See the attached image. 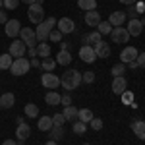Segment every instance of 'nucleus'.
Listing matches in <instances>:
<instances>
[{"mask_svg": "<svg viewBox=\"0 0 145 145\" xmlns=\"http://www.w3.org/2000/svg\"><path fill=\"white\" fill-rule=\"evenodd\" d=\"M60 85H62L68 93L78 89L79 85H81V72H78V70H66V72L62 74V78H60Z\"/></svg>", "mask_w": 145, "mask_h": 145, "instance_id": "f257e3e1", "label": "nucleus"}, {"mask_svg": "<svg viewBox=\"0 0 145 145\" xmlns=\"http://www.w3.org/2000/svg\"><path fill=\"white\" fill-rule=\"evenodd\" d=\"M56 22H58V20H56L54 16H50V18H46V22L37 25V29H35L37 43H46V39H48V35L52 31V27H56Z\"/></svg>", "mask_w": 145, "mask_h": 145, "instance_id": "f03ea898", "label": "nucleus"}, {"mask_svg": "<svg viewBox=\"0 0 145 145\" xmlns=\"http://www.w3.org/2000/svg\"><path fill=\"white\" fill-rule=\"evenodd\" d=\"M29 68H31V62L22 56V58H14V62H12V66H10V72H12V76H25L29 72Z\"/></svg>", "mask_w": 145, "mask_h": 145, "instance_id": "7ed1b4c3", "label": "nucleus"}, {"mask_svg": "<svg viewBox=\"0 0 145 145\" xmlns=\"http://www.w3.org/2000/svg\"><path fill=\"white\" fill-rule=\"evenodd\" d=\"M27 18H29L31 23H37V25L45 22V8H43V4H31L27 8Z\"/></svg>", "mask_w": 145, "mask_h": 145, "instance_id": "20e7f679", "label": "nucleus"}, {"mask_svg": "<svg viewBox=\"0 0 145 145\" xmlns=\"http://www.w3.org/2000/svg\"><path fill=\"white\" fill-rule=\"evenodd\" d=\"M41 83H43V87L54 91V89L60 87V78H58L56 74H52V72H45V74L41 76Z\"/></svg>", "mask_w": 145, "mask_h": 145, "instance_id": "39448f33", "label": "nucleus"}, {"mask_svg": "<svg viewBox=\"0 0 145 145\" xmlns=\"http://www.w3.org/2000/svg\"><path fill=\"white\" fill-rule=\"evenodd\" d=\"M110 39L112 43H118V45H124V43H128L130 41V33L126 31V27H112L110 31Z\"/></svg>", "mask_w": 145, "mask_h": 145, "instance_id": "423d86ee", "label": "nucleus"}, {"mask_svg": "<svg viewBox=\"0 0 145 145\" xmlns=\"http://www.w3.org/2000/svg\"><path fill=\"white\" fill-rule=\"evenodd\" d=\"M56 29L62 35H70V33L76 31V23H74V20H70V18H60L56 22Z\"/></svg>", "mask_w": 145, "mask_h": 145, "instance_id": "0eeeda50", "label": "nucleus"}, {"mask_svg": "<svg viewBox=\"0 0 145 145\" xmlns=\"http://www.w3.org/2000/svg\"><path fill=\"white\" fill-rule=\"evenodd\" d=\"M20 39L25 43V46H37V35H35V29L31 27H22Z\"/></svg>", "mask_w": 145, "mask_h": 145, "instance_id": "6e6552de", "label": "nucleus"}, {"mask_svg": "<svg viewBox=\"0 0 145 145\" xmlns=\"http://www.w3.org/2000/svg\"><path fill=\"white\" fill-rule=\"evenodd\" d=\"M25 43H23L22 39H14V43H10V48H8V52L12 54V58H22L25 54Z\"/></svg>", "mask_w": 145, "mask_h": 145, "instance_id": "1a4fd4ad", "label": "nucleus"}, {"mask_svg": "<svg viewBox=\"0 0 145 145\" xmlns=\"http://www.w3.org/2000/svg\"><path fill=\"white\" fill-rule=\"evenodd\" d=\"M79 58L85 64H93L97 60V54H95V50H93L91 45H81V48H79Z\"/></svg>", "mask_w": 145, "mask_h": 145, "instance_id": "9d476101", "label": "nucleus"}, {"mask_svg": "<svg viewBox=\"0 0 145 145\" xmlns=\"http://www.w3.org/2000/svg\"><path fill=\"white\" fill-rule=\"evenodd\" d=\"M29 135H31V126L29 124H18V128H16V141L18 143H23L25 139H29Z\"/></svg>", "mask_w": 145, "mask_h": 145, "instance_id": "9b49d317", "label": "nucleus"}, {"mask_svg": "<svg viewBox=\"0 0 145 145\" xmlns=\"http://www.w3.org/2000/svg\"><path fill=\"white\" fill-rule=\"evenodd\" d=\"M137 48L135 46H124L122 52H120V62L122 64H130V62H134L135 58H137Z\"/></svg>", "mask_w": 145, "mask_h": 145, "instance_id": "f8f14e48", "label": "nucleus"}, {"mask_svg": "<svg viewBox=\"0 0 145 145\" xmlns=\"http://www.w3.org/2000/svg\"><path fill=\"white\" fill-rule=\"evenodd\" d=\"M126 31L130 33V37H139L141 31H143V23L139 18H135V20H128V27H126Z\"/></svg>", "mask_w": 145, "mask_h": 145, "instance_id": "ddd939ff", "label": "nucleus"}, {"mask_svg": "<svg viewBox=\"0 0 145 145\" xmlns=\"http://www.w3.org/2000/svg\"><path fill=\"white\" fill-rule=\"evenodd\" d=\"M4 31H6L8 37L16 39V37L20 35V31H22V23L18 22V20H8V22H6V27H4Z\"/></svg>", "mask_w": 145, "mask_h": 145, "instance_id": "4468645a", "label": "nucleus"}, {"mask_svg": "<svg viewBox=\"0 0 145 145\" xmlns=\"http://www.w3.org/2000/svg\"><path fill=\"white\" fill-rule=\"evenodd\" d=\"M126 20H128L126 12H112L110 16H108V23H110L112 27H122Z\"/></svg>", "mask_w": 145, "mask_h": 145, "instance_id": "2eb2a0df", "label": "nucleus"}, {"mask_svg": "<svg viewBox=\"0 0 145 145\" xmlns=\"http://www.w3.org/2000/svg\"><path fill=\"white\" fill-rule=\"evenodd\" d=\"M126 87H128V81H126L124 76L112 79V93H114V95H122L124 91H126Z\"/></svg>", "mask_w": 145, "mask_h": 145, "instance_id": "dca6fc26", "label": "nucleus"}, {"mask_svg": "<svg viewBox=\"0 0 145 145\" xmlns=\"http://www.w3.org/2000/svg\"><path fill=\"white\" fill-rule=\"evenodd\" d=\"M93 50H95L97 58H108L110 56V46H108V43H105V41H99L97 45L93 46Z\"/></svg>", "mask_w": 145, "mask_h": 145, "instance_id": "f3484780", "label": "nucleus"}, {"mask_svg": "<svg viewBox=\"0 0 145 145\" xmlns=\"http://www.w3.org/2000/svg\"><path fill=\"white\" fill-rule=\"evenodd\" d=\"M101 22H103V20H101V14L97 10L85 12V25H87V27H97Z\"/></svg>", "mask_w": 145, "mask_h": 145, "instance_id": "a211bd4d", "label": "nucleus"}, {"mask_svg": "<svg viewBox=\"0 0 145 145\" xmlns=\"http://www.w3.org/2000/svg\"><path fill=\"white\" fill-rule=\"evenodd\" d=\"M14 105H16L14 93H2V95H0V108H2V110H8Z\"/></svg>", "mask_w": 145, "mask_h": 145, "instance_id": "6ab92c4d", "label": "nucleus"}, {"mask_svg": "<svg viewBox=\"0 0 145 145\" xmlns=\"http://www.w3.org/2000/svg\"><path fill=\"white\" fill-rule=\"evenodd\" d=\"M101 37H103V35H101L99 31L95 29V31H91V33L83 35V37H81V41H83V45H91V46H95L97 43H99V41H103Z\"/></svg>", "mask_w": 145, "mask_h": 145, "instance_id": "aec40b11", "label": "nucleus"}, {"mask_svg": "<svg viewBox=\"0 0 145 145\" xmlns=\"http://www.w3.org/2000/svg\"><path fill=\"white\" fill-rule=\"evenodd\" d=\"M132 132H134L141 141H145V122L143 120H134V122H132Z\"/></svg>", "mask_w": 145, "mask_h": 145, "instance_id": "412c9836", "label": "nucleus"}, {"mask_svg": "<svg viewBox=\"0 0 145 145\" xmlns=\"http://www.w3.org/2000/svg\"><path fill=\"white\" fill-rule=\"evenodd\" d=\"M37 128H39L41 132H50V130L54 128V124H52V116H41L39 122H37Z\"/></svg>", "mask_w": 145, "mask_h": 145, "instance_id": "4be33fe9", "label": "nucleus"}, {"mask_svg": "<svg viewBox=\"0 0 145 145\" xmlns=\"http://www.w3.org/2000/svg\"><path fill=\"white\" fill-rule=\"evenodd\" d=\"M72 60H74V58L70 54V50H60V52L56 54V64H58V66H68Z\"/></svg>", "mask_w": 145, "mask_h": 145, "instance_id": "5701e85b", "label": "nucleus"}, {"mask_svg": "<svg viewBox=\"0 0 145 145\" xmlns=\"http://www.w3.org/2000/svg\"><path fill=\"white\" fill-rule=\"evenodd\" d=\"M60 97H62V95H58L56 91H48L45 95V103L48 106H58V105H60Z\"/></svg>", "mask_w": 145, "mask_h": 145, "instance_id": "b1692460", "label": "nucleus"}, {"mask_svg": "<svg viewBox=\"0 0 145 145\" xmlns=\"http://www.w3.org/2000/svg\"><path fill=\"white\" fill-rule=\"evenodd\" d=\"M78 120L83 124H89L93 120V110L91 108H79L78 110Z\"/></svg>", "mask_w": 145, "mask_h": 145, "instance_id": "393cba45", "label": "nucleus"}, {"mask_svg": "<svg viewBox=\"0 0 145 145\" xmlns=\"http://www.w3.org/2000/svg\"><path fill=\"white\" fill-rule=\"evenodd\" d=\"M78 8L83 12L97 10V0H78Z\"/></svg>", "mask_w": 145, "mask_h": 145, "instance_id": "a878e982", "label": "nucleus"}, {"mask_svg": "<svg viewBox=\"0 0 145 145\" xmlns=\"http://www.w3.org/2000/svg\"><path fill=\"white\" fill-rule=\"evenodd\" d=\"M37 56L39 58H48L50 56V45L48 43H37Z\"/></svg>", "mask_w": 145, "mask_h": 145, "instance_id": "bb28decb", "label": "nucleus"}, {"mask_svg": "<svg viewBox=\"0 0 145 145\" xmlns=\"http://www.w3.org/2000/svg\"><path fill=\"white\" fill-rule=\"evenodd\" d=\"M62 114H64V118L66 120H72V122H76L78 120V108L76 106H64V110H62Z\"/></svg>", "mask_w": 145, "mask_h": 145, "instance_id": "cd10ccee", "label": "nucleus"}, {"mask_svg": "<svg viewBox=\"0 0 145 145\" xmlns=\"http://www.w3.org/2000/svg\"><path fill=\"white\" fill-rule=\"evenodd\" d=\"M23 112H25V116H29V118H39V106H37L35 103H27L25 108H23Z\"/></svg>", "mask_w": 145, "mask_h": 145, "instance_id": "c85d7f7f", "label": "nucleus"}, {"mask_svg": "<svg viewBox=\"0 0 145 145\" xmlns=\"http://www.w3.org/2000/svg\"><path fill=\"white\" fill-rule=\"evenodd\" d=\"M12 62H14V58H12L10 52H6V54H0V70H10Z\"/></svg>", "mask_w": 145, "mask_h": 145, "instance_id": "c756f323", "label": "nucleus"}, {"mask_svg": "<svg viewBox=\"0 0 145 145\" xmlns=\"http://www.w3.org/2000/svg\"><path fill=\"white\" fill-rule=\"evenodd\" d=\"M56 66H58V64H56V60H54V58H50V56H48V58H43V60H41V68H43L45 72H52V70H54Z\"/></svg>", "mask_w": 145, "mask_h": 145, "instance_id": "7c9ffc66", "label": "nucleus"}, {"mask_svg": "<svg viewBox=\"0 0 145 145\" xmlns=\"http://www.w3.org/2000/svg\"><path fill=\"white\" fill-rule=\"evenodd\" d=\"M110 74H112V78H120V76H124L126 74V64H116V66H112L110 70Z\"/></svg>", "mask_w": 145, "mask_h": 145, "instance_id": "2f4dec72", "label": "nucleus"}, {"mask_svg": "<svg viewBox=\"0 0 145 145\" xmlns=\"http://www.w3.org/2000/svg\"><path fill=\"white\" fill-rule=\"evenodd\" d=\"M48 134H50V139H52V141H60V139L64 137V130H62V128H58V126H54Z\"/></svg>", "mask_w": 145, "mask_h": 145, "instance_id": "473e14b6", "label": "nucleus"}, {"mask_svg": "<svg viewBox=\"0 0 145 145\" xmlns=\"http://www.w3.org/2000/svg\"><path fill=\"white\" fill-rule=\"evenodd\" d=\"M97 31H99L101 35H110V31H112V25L108 22H101L99 25H97Z\"/></svg>", "mask_w": 145, "mask_h": 145, "instance_id": "72a5a7b5", "label": "nucleus"}, {"mask_svg": "<svg viewBox=\"0 0 145 145\" xmlns=\"http://www.w3.org/2000/svg\"><path fill=\"white\" fill-rule=\"evenodd\" d=\"M72 130H74V134L81 135V134H85V130H87V124H83V122H79V120H76V122H74V126H72Z\"/></svg>", "mask_w": 145, "mask_h": 145, "instance_id": "f704fd0d", "label": "nucleus"}, {"mask_svg": "<svg viewBox=\"0 0 145 145\" xmlns=\"http://www.w3.org/2000/svg\"><path fill=\"white\" fill-rule=\"evenodd\" d=\"M120 97H122V103H124V105H132V103H134V93H132V91H128V89L124 91Z\"/></svg>", "mask_w": 145, "mask_h": 145, "instance_id": "c9c22d12", "label": "nucleus"}, {"mask_svg": "<svg viewBox=\"0 0 145 145\" xmlns=\"http://www.w3.org/2000/svg\"><path fill=\"white\" fill-rule=\"evenodd\" d=\"M64 122H66V118H64V114H62V112H58V114H54V116H52V124H54V126H58V128H62V126H64Z\"/></svg>", "mask_w": 145, "mask_h": 145, "instance_id": "e433bc0d", "label": "nucleus"}, {"mask_svg": "<svg viewBox=\"0 0 145 145\" xmlns=\"http://www.w3.org/2000/svg\"><path fill=\"white\" fill-rule=\"evenodd\" d=\"M95 81V74L93 72H83L81 74V83H93Z\"/></svg>", "mask_w": 145, "mask_h": 145, "instance_id": "4c0bfd02", "label": "nucleus"}, {"mask_svg": "<svg viewBox=\"0 0 145 145\" xmlns=\"http://www.w3.org/2000/svg\"><path fill=\"white\" fill-rule=\"evenodd\" d=\"M91 128H93V130H95V132H101V130H103V120H101V118H95V116H93V120H91Z\"/></svg>", "mask_w": 145, "mask_h": 145, "instance_id": "58836bf2", "label": "nucleus"}, {"mask_svg": "<svg viewBox=\"0 0 145 145\" xmlns=\"http://www.w3.org/2000/svg\"><path fill=\"white\" fill-rule=\"evenodd\" d=\"M20 6V0H4V8L6 10H16Z\"/></svg>", "mask_w": 145, "mask_h": 145, "instance_id": "ea45409f", "label": "nucleus"}, {"mask_svg": "<svg viewBox=\"0 0 145 145\" xmlns=\"http://www.w3.org/2000/svg\"><path fill=\"white\" fill-rule=\"evenodd\" d=\"M48 39L52 41V43H60L62 41V33L56 29V31H50V35H48Z\"/></svg>", "mask_w": 145, "mask_h": 145, "instance_id": "a19ab883", "label": "nucleus"}, {"mask_svg": "<svg viewBox=\"0 0 145 145\" xmlns=\"http://www.w3.org/2000/svg\"><path fill=\"white\" fill-rule=\"evenodd\" d=\"M137 14H139V12L135 10V6H130V10L126 12V18H130V20H135V18H137Z\"/></svg>", "mask_w": 145, "mask_h": 145, "instance_id": "79ce46f5", "label": "nucleus"}, {"mask_svg": "<svg viewBox=\"0 0 145 145\" xmlns=\"http://www.w3.org/2000/svg\"><path fill=\"white\" fill-rule=\"evenodd\" d=\"M60 105H64V106H70V105H72V97H70V95H62V97H60Z\"/></svg>", "mask_w": 145, "mask_h": 145, "instance_id": "37998d69", "label": "nucleus"}, {"mask_svg": "<svg viewBox=\"0 0 145 145\" xmlns=\"http://www.w3.org/2000/svg\"><path fill=\"white\" fill-rule=\"evenodd\" d=\"M135 60H137V66L139 68H145V52H139Z\"/></svg>", "mask_w": 145, "mask_h": 145, "instance_id": "c03bdc74", "label": "nucleus"}, {"mask_svg": "<svg viewBox=\"0 0 145 145\" xmlns=\"http://www.w3.org/2000/svg\"><path fill=\"white\" fill-rule=\"evenodd\" d=\"M29 62H31V68H41V60L39 58H31Z\"/></svg>", "mask_w": 145, "mask_h": 145, "instance_id": "a18cd8bd", "label": "nucleus"}, {"mask_svg": "<svg viewBox=\"0 0 145 145\" xmlns=\"http://www.w3.org/2000/svg\"><path fill=\"white\" fill-rule=\"evenodd\" d=\"M6 22H8V14L0 10V23H4V25H6Z\"/></svg>", "mask_w": 145, "mask_h": 145, "instance_id": "49530a36", "label": "nucleus"}, {"mask_svg": "<svg viewBox=\"0 0 145 145\" xmlns=\"http://www.w3.org/2000/svg\"><path fill=\"white\" fill-rule=\"evenodd\" d=\"M29 48V56L31 58H37V46H27Z\"/></svg>", "mask_w": 145, "mask_h": 145, "instance_id": "de8ad7c7", "label": "nucleus"}, {"mask_svg": "<svg viewBox=\"0 0 145 145\" xmlns=\"http://www.w3.org/2000/svg\"><path fill=\"white\" fill-rule=\"evenodd\" d=\"M134 6H135V10L139 12V14H141V12H143V10H145V4H143V2H139V4H137V2H135Z\"/></svg>", "mask_w": 145, "mask_h": 145, "instance_id": "09e8293b", "label": "nucleus"}, {"mask_svg": "<svg viewBox=\"0 0 145 145\" xmlns=\"http://www.w3.org/2000/svg\"><path fill=\"white\" fill-rule=\"evenodd\" d=\"M120 2H122V4H126V6H134L137 0H120Z\"/></svg>", "mask_w": 145, "mask_h": 145, "instance_id": "8fccbe9b", "label": "nucleus"}, {"mask_svg": "<svg viewBox=\"0 0 145 145\" xmlns=\"http://www.w3.org/2000/svg\"><path fill=\"white\" fill-rule=\"evenodd\" d=\"M126 68H132V70H135V68H137V60L130 62V64H126Z\"/></svg>", "mask_w": 145, "mask_h": 145, "instance_id": "3c124183", "label": "nucleus"}, {"mask_svg": "<svg viewBox=\"0 0 145 145\" xmlns=\"http://www.w3.org/2000/svg\"><path fill=\"white\" fill-rule=\"evenodd\" d=\"M2 145H18V141H16V139H6Z\"/></svg>", "mask_w": 145, "mask_h": 145, "instance_id": "603ef678", "label": "nucleus"}, {"mask_svg": "<svg viewBox=\"0 0 145 145\" xmlns=\"http://www.w3.org/2000/svg\"><path fill=\"white\" fill-rule=\"evenodd\" d=\"M68 48H70L68 43H60V50H68Z\"/></svg>", "mask_w": 145, "mask_h": 145, "instance_id": "864d4df0", "label": "nucleus"}, {"mask_svg": "<svg viewBox=\"0 0 145 145\" xmlns=\"http://www.w3.org/2000/svg\"><path fill=\"white\" fill-rule=\"evenodd\" d=\"M20 2H23V4H27V6H31V4H35V0H20Z\"/></svg>", "mask_w": 145, "mask_h": 145, "instance_id": "5fc2aeb1", "label": "nucleus"}, {"mask_svg": "<svg viewBox=\"0 0 145 145\" xmlns=\"http://www.w3.org/2000/svg\"><path fill=\"white\" fill-rule=\"evenodd\" d=\"M22 122H25V120H23V116H18V118H16V124H22Z\"/></svg>", "mask_w": 145, "mask_h": 145, "instance_id": "6e6d98bb", "label": "nucleus"}, {"mask_svg": "<svg viewBox=\"0 0 145 145\" xmlns=\"http://www.w3.org/2000/svg\"><path fill=\"white\" fill-rule=\"evenodd\" d=\"M46 145H58V143H56V141H52V139H50V141H46Z\"/></svg>", "mask_w": 145, "mask_h": 145, "instance_id": "4d7b16f0", "label": "nucleus"}, {"mask_svg": "<svg viewBox=\"0 0 145 145\" xmlns=\"http://www.w3.org/2000/svg\"><path fill=\"white\" fill-rule=\"evenodd\" d=\"M35 4H43V0H35Z\"/></svg>", "mask_w": 145, "mask_h": 145, "instance_id": "13d9d810", "label": "nucleus"}, {"mask_svg": "<svg viewBox=\"0 0 145 145\" xmlns=\"http://www.w3.org/2000/svg\"><path fill=\"white\" fill-rule=\"evenodd\" d=\"M2 6H4V0H0V8H2Z\"/></svg>", "mask_w": 145, "mask_h": 145, "instance_id": "bf43d9fd", "label": "nucleus"}, {"mask_svg": "<svg viewBox=\"0 0 145 145\" xmlns=\"http://www.w3.org/2000/svg\"><path fill=\"white\" fill-rule=\"evenodd\" d=\"M83 145H89V143H83Z\"/></svg>", "mask_w": 145, "mask_h": 145, "instance_id": "052dcab7", "label": "nucleus"}]
</instances>
